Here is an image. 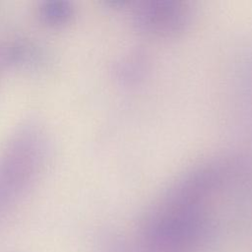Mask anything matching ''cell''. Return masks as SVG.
Instances as JSON below:
<instances>
[{
	"label": "cell",
	"instance_id": "6da1fadb",
	"mask_svg": "<svg viewBox=\"0 0 252 252\" xmlns=\"http://www.w3.org/2000/svg\"><path fill=\"white\" fill-rule=\"evenodd\" d=\"M138 30L150 35L170 36L183 31L190 20V8L178 0H144L134 8Z\"/></svg>",
	"mask_w": 252,
	"mask_h": 252
}]
</instances>
